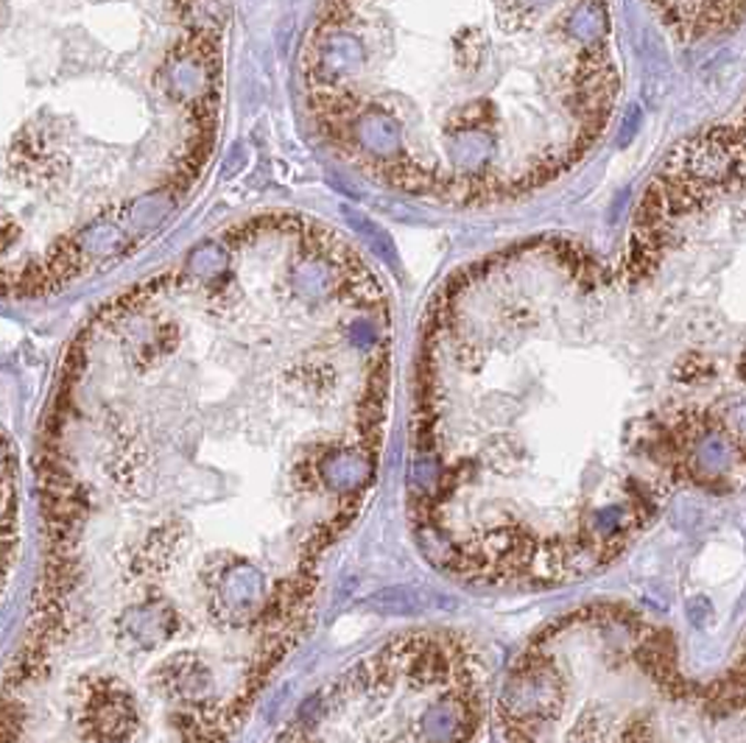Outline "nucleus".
I'll return each instance as SVG.
<instances>
[{
  "label": "nucleus",
  "mask_w": 746,
  "mask_h": 743,
  "mask_svg": "<svg viewBox=\"0 0 746 743\" xmlns=\"http://www.w3.org/2000/svg\"><path fill=\"white\" fill-rule=\"evenodd\" d=\"M224 0H0V297L79 280L197 188Z\"/></svg>",
  "instance_id": "nucleus-4"
},
{
  "label": "nucleus",
  "mask_w": 746,
  "mask_h": 743,
  "mask_svg": "<svg viewBox=\"0 0 746 743\" xmlns=\"http://www.w3.org/2000/svg\"><path fill=\"white\" fill-rule=\"evenodd\" d=\"M483 677L450 634H414L386 646L313 705L302 738L322 741H472Z\"/></svg>",
  "instance_id": "nucleus-5"
},
{
  "label": "nucleus",
  "mask_w": 746,
  "mask_h": 743,
  "mask_svg": "<svg viewBox=\"0 0 746 743\" xmlns=\"http://www.w3.org/2000/svg\"><path fill=\"white\" fill-rule=\"evenodd\" d=\"M392 313L347 239L257 215L81 330L43 447L23 738L233 735L378 476Z\"/></svg>",
  "instance_id": "nucleus-1"
},
{
  "label": "nucleus",
  "mask_w": 746,
  "mask_h": 743,
  "mask_svg": "<svg viewBox=\"0 0 746 743\" xmlns=\"http://www.w3.org/2000/svg\"><path fill=\"white\" fill-rule=\"evenodd\" d=\"M619 90L606 0H319L300 51L319 141L369 182L450 204L563 177Z\"/></svg>",
  "instance_id": "nucleus-3"
},
{
  "label": "nucleus",
  "mask_w": 746,
  "mask_h": 743,
  "mask_svg": "<svg viewBox=\"0 0 746 743\" xmlns=\"http://www.w3.org/2000/svg\"><path fill=\"white\" fill-rule=\"evenodd\" d=\"M630 293L579 244L512 246L431 302L409 503L459 579L543 587L619 559L682 478Z\"/></svg>",
  "instance_id": "nucleus-2"
}]
</instances>
